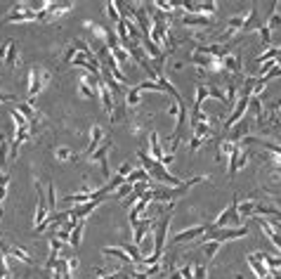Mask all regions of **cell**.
<instances>
[{
    "instance_id": "obj_1",
    "label": "cell",
    "mask_w": 281,
    "mask_h": 279,
    "mask_svg": "<svg viewBox=\"0 0 281 279\" xmlns=\"http://www.w3.org/2000/svg\"><path fill=\"white\" fill-rule=\"evenodd\" d=\"M137 159H140L142 168L147 170L151 180H158V182H161V185H165V187H168V185H170V187H182V185H184V180H180L177 175H173V173L165 168L163 163H158L156 159H151L147 149H140V152H137Z\"/></svg>"
},
{
    "instance_id": "obj_2",
    "label": "cell",
    "mask_w": 281,
    "mask_h": 279,
    "mask_svg": "<svg viewBox=\"0 0 281 279\" xmlns=\"http://www.w3.org/2000/svg\"><path fill=\"white\" fill-rule=\"evenodd\" d=\"M52 81V74L43 67H31L29 69V104H33L36 95L41 93L43 88Z\"/></svg>"
},
{
    "instance_id": "obj_3",
    "label": "cell",
    "mask_w": 281,
    "mask_h": 279,
    "mask_svg": "<svg viewBox=\"0 0 281 279\" xmlns=\"http://www.w3.org/2000/svg\"><path fill=\"white\" fill-rule=\"evenodd\" d=\"M241 227V215H239V196H234L229 203V208H224L220 215H217V220H215L210 227L213 229H222V227Z\"/></svg>"
},
{
    "instance_id": "obj_4",
    "label": "cell",
    "mask_w": 281,
    "mask_h": 279,
    "mask_svg": "<svg viewBox=\"0 0 281 279\" xmlns=\"http://www.w3.org/2000/svg\"><path fill=\"white\" fill-rule=\"evenodd\" d=\"M50 218L48 199H45V189L41 182H36V218H33V227H41L43 222Z\"/></svg>"
},
{
    "instance_id": "obj_5",
    "label": "cell",
    "mask_w": 281,
    "mask_h": 279,
    "mask_svg": "<svg viewBox=\"0 0 281 279\" xmlns=\"http://www.w3.org/2000/svg\"><path fill=\"white\" fill-rule=\"evenodd\" d=\"M36 12L33 10H29V3H17L15 8L8 12V17H5V22H17V24H24V22H36Z\"/></svg>"
},
{
    "instance_id": "obj_6",
    "label": "cell",
    "mask_w": 281,
    "mask_h": 279,
    "mask_svg": "<svg viewBox=\"0 0 281 279\" xmlns=\"http://www.w3.org/2000/svg\"><path fill=\"white\" fill-rule=\"evenodd\" d=\"M208 229H210V225H196V227H189V229H182V232H177V234H173V239H170V244L177 246V244H184V241H191V239H201L203 234H206Z\"/></svg>"
},
{
    "instance_id": "obj_7",
    "label": "cell",
    "mask_w": 281,
    "mask_h": 279,
    "mask_svg": "<svg viewBox=\"0 0 281 279\" xmlns=\"http://www.w3.org/2000/svg\"><path fill=\"white\" fill-rule=\"evenodd\" d=\"M109 149H111V142H102V147H99L97 152H95V154L90 156V161H92V163L97 161L99 166H102V175H104L107 180L111 178V170H109V156H107V154H109Z\"/></svg>"
},
{
    "instance_id": "obj_8",
    "label": "cell",
    "mask_w": 281,
    "mask_h": 279,
    "mask_svg": "<svg viewBox=\"0 0 281 279\" xmlns=\"http://www.w3.org/2000/svg\"><path fill=\"white\" fill-rule=\"evenodd\" d=\"M102 137H104V128H102V126H92L90 128V144L85 147L83 156H88V159H90L92 154H95L99 147H102Z\"/></svg>"
},
{
    "instance_id": "obj_9",
    "label": "cell",
    "mask_w": 281,
    "mask_h": 279,
    "mask_svg": "<svg viewBox=\"0 0 281 279\" xmlns=\"http://www.w3.org/2000/svg\"><path fill=\"white\" fill-rule=\"evenodd\" d=\"M222 64H224V71L231 74V76H239L241 71H243V60H241L239 52H231V55L222 57Z\"/></svg>"
},
{
    "instance_id": "obj_10",
    "label": "cell",
    "mask_w": 281,
    "mask_h": 279,
    "mask_svg": "<svg viewBox=\"0 0 281 279\" xmlns=\"http://www.w3.org/2000/svg\"><path fill=\"white\" fill-rule=\"evenodd\" d=\"M147 137H149V156H151V159H156L158 163H163L165 152H163V147H161L158 133H156V130H151V133H149Z\"/></svg>"
},
{
    "instance_id": "obj_11",
    "label": "cell",
    "mask_w": 281,
    "mask_h": 279,
    "mask_svg": "<svg viewBox=\"0 0 281 279\" xmlns=\"http://www.w3.org/2000/svg\"><path fill=\"white\" fill-rule=\"evenodd\" d=\"M262 26V22H260V15H257V5L253 3L250 5V10H248L246 15V22H243V29H241V34H248V31H257Z\"/></svg>"
},
{
    "instance_id": "obj_12",
    "label": "cell",
    "mask_w": 281,
    "mask_h": 279,
    "mask_svg": "<svg viewBox=\"0 0 281 279\" xmlns=\"http://www.w3.org/2000/svg\"><path fill=\"white\" fill-rule=\"evenodd\" d=\"M97 95H99V100H102V107H104V111H107L109 116H111V111H114V107H116V100H114V95H111V90L107 88V83H104V81L99 83Z\"/></svg>"
},
{
    "instance_id": "obj_13",
    "label": "cell",
    "mask_w": 281,
    "mask_h": 279,
    "mask_svg": "<svg viewBox=\"0 0 281 279\" xmlns=\"http://www.w3.org/2000/svg\"><path fill=\"white\" fill-rule=\"evenodd\" d=\"M182 24L187 26V29H203V26H210L213 24V19L210 17H203V15H184L182 17Z\"/></svg>"
},
{
    "instance_id": "obj_14",
    "label": "cell",
    "mask_w": 281,
    "mask_h": 279,
    "mask_svg": "<svg viewBox=\"0 0 281 279\" xmlns=\"http://www.w3.org/2000/svg\"><path fill=\"white\" fill-rule=\"evenodd\" d=\"M102 255H107V258H118L123 267H130V265H135V262L130 260V255L125 253L123 248H114V246H104V248H102Z\"/></svg>"
},
{
    "instance_id": "obj_15",
    "label": "cell",
    "mask_w": 281,
    "mask_h": 279,
    "mask_svg": "<svg viewBox=\"0 0 281 279\" xmlns=\"http://www.w3.org/2000/svg\"><path fill=\"white\" fill-rule=\"evenodd\" d=\"M255 208H257V196H250V199H243V201L239 199V215H241V220L255 215Z\"/></svg>"
},
{
    "instance_id": "obj_16",
    "label": "cell",
    "mask_w": 281,
    "mask_h": 279,
    "mask_svg": "<svg viewBox=\"0 0 281 279\" xmlns=\"http://www.w3.org/2000/svg\"><path fill=\"white\" fill-rule=\"evenodd\" d=\"M74 10V3H50L48 8V19H57L66 12H71Z\"/></svg>"
},
{
    "instance_id": "obj_17",
    "label": "cell",
    "mask_w": 281,
    "mask_h": 279,
    "mask_svg": "<svg viewBox=\"0 0 281 279\" xmlns=\"http://www.w3.org/2000/svg\"><path fill=\"white\" fill-rule=\"evenodd\" d=\"M17 57H19V45H17V41L15 38H10L8 41V55H5V64H8L10 69H15L17 64H19V62H17Z\"/></svg>"
},
{
    "instance_id": "obj_18",
    "label": "cell",
    "mask_w": 281,
    "mask_h": 279,
    "mask_svg": "<svg viewBox=\"0 0 281 279\" xmlns=\"http://www.w3.org/2000/svg\"><path fill=\"white\" fill-rule=\"evenodd\" d=\"M5 255H8V258H15V260H19V262H24V265H33V258L26 253L22 246H12V244H10V251Z\"/></svg>"
},
{
    "instance_id": "obj_19",
    "label": "cell",
    "mask_w": 281,
    "mask_h": 279,
    "mask_svg": "<svg viewBox=\"0 0 281 279\" xmlns=\"http://www.w3.org/2000/svg\"><path fill=\"white\" fill-rule=\"evenodd\" d=\"M264 26L269 29V31H279L281 29V12H279V3H272V15L267 17V22H264Z\"/></svg>"
},
{
    "instance_id": "obj_20",
    "label": "cell",
    "mask_w": 281,
    "mask_h": 279,
    "mask_svg": "<svg viewBox=\"0 0 281 279\" xmlns=\"http://www.w3.org/2000/svg\"><path fill=\"white\" fill-rule=\"evenodd\" d=\"M10 149H12V142H10V137L0 133V170L8 166V161H10Z\"/></svg>"
},
{
    "instance_id": "obj_21",
    "label": "cell",
    "mask_w": 281,
    "mask_h": 279,
    "mask_svg": "<svg viewBox=\"0 0 281 279\" xmlns=\"http://www.w3.org/2000/svg\"><path fill=\"white\" fill-rule=\"evenodd\" d=\"M125 114H128V104H125V100H118L114 111H111V126H118L121 121H125Z\"/></svg>"
},
{
    "instance_id": "obj_22",
    "label": "cell",
    "mask_w": 281,
    "mask_h": 279,
    "mask_svg": "<svg viewBox=\"0 0 281 279\" xmlns=\"http://www.w3.org/2000/svg\"><path fill=\"white\" fill-rule=\"evenodd\" d=\"M241 154H243V149H241V144H236V147H234V152H231L229 156H227V159H229V168H227V173H229V178H234V175H236V170H239Z\"/></svg>"
},
{
    "instance_id": "obj_23",
    "label": "cell",
    "mask_w": 281,
    "mask_h": 279,
    "mask_svg": "<svg viewBox=\"0 0 281 279\" xmlns=\"http://www.w3.org/2000/svg\"><path fill=\"white\" fill-rule=\"evenodd\" d=\"M83 229H85V220H78L76 222V227L71 229V239H69V244H71V248H78L83 241Z\"/></svg>"
},
{
    "instance_id": "obj_24",
    "label": "cell",
    "mask_w": 281,
    "mask_h": 279,
    "mask_svg": "<svg viewBox=\"0 0 281 279\" xmlns=\"http://www.w3.org/2000/svg\"><path fill=\"white\" fill-rule=\"evenodd\" d=\"M151 5H154L161 15H173L175 10L180 8V3H173V0H154Z\"/></svg>"
},
{
    "instance_id": "obj_25",
    "label": "cell",
    "mask_w": 281,
    "mask_h": 279,
    "mask_svg": "<svg viewBox=\"0 0 281 279\" xmlns=\"http://www.w3.org/2000/svg\"><path fill=\"white\" fill-rule=\"evenodd\" d=\"M255 255L264 262V265H267V270H279V267H281V258H279V255H269V253H264V251H257Z\"/></svg>"
},
{
    "instance_id": "obj_26",
    "label": "cell",
    "mask_w": 281,
    "mask_h": 279,
    "mask_svg": "<svg viewBox=\"0 0 281 279\" xmlns=\"http://www.w3.org/2000/svg\"><path fill=\"white\" fill-rule=\"evenodd\" d=\"M121 248H123L125 253L130 255V260L135 262V265H140V262L144 260V258H142V253H140V246H137V244H130V241H123V246H121Z\"/></svg>"
},
{
    "instance_id": "obj_27",
    "label": "cell",
    "mask_w": 281,
    "mask_h": 279,
    "mask_svg": "<svg viewBox=\"0 0 281 279\" xmlns=\"http://www.w3.org/2000/svg\"><path fill=\"white\" fill-rule=\"evenodd\" d=\"M201 246V251H203V255H206V262L208 260H213L215 255H217V251H220V241H203V244H198Z\"/></svg>"
},
{
    "instance_id": "obj_28",
    "label": "cell",
    "mask_w": 281,
    "mask_h": 279,
    "mask_svg": "<svg viewBox=\"0 0 281 279\" xmlns=\"http://www.w3.org/2000/svg\"><path fill=\"white\" fill-rule=\"evenodd\" d=\"M125 104H128V109H135V107H140L142 104V93L137 90V85L125 93Z\"/></svg>"
},
{
    "instance_id": "obj_29",
    "label": "cell",
    "mask_w": 281,
    "mask_h": 279,
    "mask_svg": "<svg viewBox=\"0 0 281 279\" xmlns=\"http://www.w3.org/2000/svg\"><path fill=\"white\" fill-rule=\"evenodd\" d=\"M149 173L144 168H135L130 173V175H128V178H125V182H130V185H137V182H149Z\"/></svg>"
},
{
    "instance_id": "obj_30",
    "label": "cell",
    "mask_w": 281,
    "mask_h": 279,
    "mask_svg": "<svg viewBox=\"0 0 281 279\" xmlns=\"http://www.w3.org/2000/svg\"><path fill=\"white\" fill-rule=\"evenodd\" d=\"M104 12H107V17L111 19V22H114V24H118V22H121V10H118V5H116V3H104Z\"/></svg>"
},
{
    "instance_id": "obj_31",
    "label": "cell",
    "mask_w": 281,
    "mask_h": 279,
    "mask_svg": "<svg viewBox=\"0 0 281 279\" xmlns=\"http://www.w3.org/2000/svg\"><path fill=\"white\" fill-rule=\"evenodd\" d=\"M208 97H210V100L222 102V104H227V93H224V90H220L215 83H208Z\"/></svg>"
},
{
    "instance_id": "obj_32",
    "label": "cell",
    "mask_w": 281,
    "mask_h": 279,
    "mask_svg": "<svg viewBox=\"0 0 281 279\" xmlns=\"http://www.w3.org/2000/svg\"><path fill=\"white\" fill-rule=\"evenodd\" d=\"M19 114H24L26 119H29V123L31 121H36V111H33V104H29V102H17V107H15Z\"/></svg>"
},
{
    "instance_id": "obj_33",
    "label": "cell",
    "mask_w": 281,
    "mask_h": 279,
    "mask_svg": "<svg viewBox=\"0 0 281 279\" xmlns=\"http://www.w3.org/2000/svg\"><path fill=\"white\" fill-rule=\"evenodd\" d=\"M45 199H48V208L50 211H55V208H57V192H55V182H48Z\"/></svg>"
},
{
    "instance_id": "obj_34",
    "label": "cell",
    "mask_w": 281,
    "mask_h": 279,
    "mask_svg": "<svg viewBox=\"0 0 281 279\" xmlns=\"http://www.w3.org/2000/svg\"><path fill=\"white\" fill-rule=\"evenodd\" d=\"M236 102H239V85L234 83V81H229V83H227V104H236Z\"/></svg>"
},
{
    "instance_id": "obj_35",
    "label": "cell",
    "mask_w": 281,
    "mask_h": 279,
    "mask_svg": "<svg viewBox=\"0 0 281 279\" xmlns=\"http://www.w3.org/2000/svg\"><path fill=\"white\" fill-rule=\"evenodd\" d=\"M137 90L140 93H144V90H154V93H165V88L161 83H156V81H142L140 85H137Z\"/></svg>"
},
{
    "instance_id": "obj_36",
    "label": "cell",
    "mask_w": 281,
    "mask_h": 279,
    "mask_svg": "<svg viewBox=\"0 0 281 279\" xmlns=\"http://www.w3.org/2000/svg\"><path fill=\"white\" fill-rule=\"evenodd\" d=\"M257 34H260V41H262V48H272V43H274V38H272V31L267 29V26H260L257 29Z\"/></svg>"
},
{
    "instance_id": "obj_37",
    "label": "cell",
    "mask_w": 281,
    "mask_h": 279,
    "mask_svg": "<svg viewBox=\"0 0 281 279\" xmlns=\"http://www.w3.org/2000/svg\"><path fill=\"white\" fill-rule=\"evenodd\" d=\"M10 116H12V121H15V128H26V126H29V119H26L24 114H19L15 107L10 109Z\"/></svg>"
},
{
    "instance_id": "obj_38",
    "label": "cell",
    "mask_w": 281,
    "mask_h": 279,
    "mask_svg": "<svg viewBox=\"0 0 281 279\" xmlns=\"http://www.w3.org/2000/svg\"><path fill=\"white\" fill-rule=\"evenodd\" d=\"M132 192H135V185H130V182H123V185L116 189V194H114V196H116V199H128Z\"/></svg>"
},
{
    "instance_id": "obj_39",
    "label": "cell",
    "mask_w": 281,
    "mask_h": 279,
    "mask_svg": "<svg viewBox=\"0 0 281 279\" xmlns=\"http://www.w3.org/2000/svg\"><path fill=\"white\" fill-rule=\"evenodd\" d=\"M8 187H10V175L3 173V175H0V203L5 201V196H8Z\"/></svg>"
},
{
    "instance_id": "obj_40",
    "label": "cell",
    "mask_w": 281,
    "mask_h": 279,
    "mask_svg": "<svg viewBox=\"0 0 281 279\" xmlns=\"http://www.w3.org/2000/svg\"><path fill=\"white\" fill-rule=\"evenodd\" d=\"M55 159L57 161H69V159H74V154H71L69 147H57V149H55Z\"/></svg>"
},
{
    "instance_id": "obj_41",
    "label": "cell",
    "mask_w": 281,
    "mask_h": 279,
    "mask_svg": "<svg viewBox=\"0 0 281 279\" xmlns=\"http://www.w3.org/2000/svg\"><path fill=\"white\" fill-rule=\"evenodd\" d=\"M78 95H81V97H85V100H92V97H95V90H92L90 85H85V83H78Z\"/></svg>"
},
{
    "instance_id": "obj_42",
    "label": "cell",
    "mask_w": 281,
    "mask_h": 279,
    "mask_svg": "<svg viewBox=\"0 0 281 279\" xmlns=\"http://www.w3.org/2000/svg\"><path fill=\"white\" fill-rule=\"evenodd\" d=\"M10 277V267H8V255L0 251V279Z\"/></svg>"
},
{
    "instance_id": "obj_43",
    "label": "cell",
    "mask_w": 281,
    "mask_h": 279,
    "mask_svg": "<svg viewBox=\"0 0 281 279\" xmlns=\"http://www.w3.org/2000/svg\"><path fill=\"white\" fill-rule=\"evenodd\" d=\"M182 279H194V265H180Z\"/></svg>"
},
{
    "instance_id": "obj_44",
    "label": "cell",
    "mask_w": 281,
    "mask_h": 279,
    "mask_svg": "<svg viewBox=\"0 0 281 279\" xmlns=\"http://www.w3.org/2000/svg\"><path fill=\"white\" fill-rule=\"evenodd\" d=\"M279 76H281V64H276V67H274L272 71H269V74H267L264 78H260V81H262V83L267 85V81H272V78H279Z\"/></svg>"
},
{
    "instance_id": "obj_45",
    "label": "cell",
    "mask_w": 281,
    "mask_h": 279,
    "mask_svg": "<svg viewBox=\"0 0 281 279\" xmlns=\"http://www.w3.org/2000/svg\"><path fill=\"white\" fill-rule=\"evenodd\" d=\"M201 144H203V140H198V137H191V140H189V152H191V154H196L198 149H201Z\"/></svg>"
},
{
    "instance_id": "obj_46",
    "label": "cell",
    "mask_w": 281,
    "mask_h": 279,
    "mask_svg": "<svg viewBox=\"0 0 281 279\" xmlns=\"http://www.w3.org/2000/svg\"><path fill=\"white\" fill-rule=\"evenodd\" d=\"M132 135H144V126H142V121L132 123Z\"/></svg>"
},
{
    "instance_id": "obj_47",
    "label": "cell",
    "mask_w": 281,
    "mask_h": 279,
    "mask_svg": "<svg viewBox=\"0 0 281 279\" xmlns=\"http://www.w3.org/2000/svg\"><path fill=\"white\" fill-rule=\"evenodd\" d=\"M163 277H165V279H182V274H180V267H177V270H170V272H165Z\"/></svg>"
},
{
    "instance_id": "obj_48",
    "label": "cell",
    "mask_w": 281,
    "mask_h": 279,
    "mask_svg": "<svg viewBox=\"0 0 281 279\" xmlns=\"http://www.w3.org/2000/svg\"><path fill=\"white\" fill-rule=\"evenodd\" d=\"M66 265H69V272H74V270H78V258H69V260H66Z\"/></svg>"
},
{
    "instance_id": "obj_49",
    "label": "cell",
    "mask_w": 281,
    "mask_h": 279,
    "mask_svg": "<svg viewBox=\"0 0 281 279\" xmlns=\"http://www.w3.org/2000/svg\"><path fill=\"white\" fill-rule=\"evenodd\" d=\"M269 274H272V279H281V272L279 270H269Z\"/></svg>"
},
{
    "instance_id": "obj_50",
    "label": "cell",
    "mask_w": 281,
    "mask_h": 279,
    "mask_svg": "<svg viewBox=\"0 0 281 279\" xmlns=\"http://www.w3.org/2000/svg\"><path fill=\"white\" fill-rule=\"evenodd\" d=\"M62 279H71V272H64V274H62Z\"/></svg>"
}]
</instances>
